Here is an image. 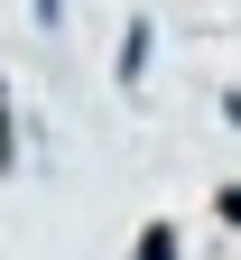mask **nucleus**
Returning <instances> with one entry per match:
<instances>
[{"instance_id":"2","label":"nucleus","mask_w":241,"mask_h":260,"mask_svg":"<svg viewBox=\"0 0 241 260\" xmlns=\"http://www.w3.org/2000/svg\"><path fill=\"white\" fill-rule=\"evenodd\" d=\"M140 260H177V233H167V223H149V233H140Z\"/></svg>"},{"instance_id":"3","label":"nucleus","mask_w":241,"mask_h":260,"mask_svg":"<svg viewBox=\"0 0 241 260\" xmlns=\"http://www.w3.org/2000/svg\"><path fill=\"white\" fill-rule=\"evenodd\" d=\"M223 223H241V186H223Z\"/></svg>"},{"instance_id":"1","label":"nucleus","mask_w":241,"mask_h":260,"mask_svg":"<svg viewBox=\"0 0 241 260\" xmlns=\"http://www.w3.org/2000/svg\"><path fill=\"white\" fill-rule=\"evenodd\" d=\"M19 168V121H10V84H0V177Z\"/></svg>"}]
</instances>
